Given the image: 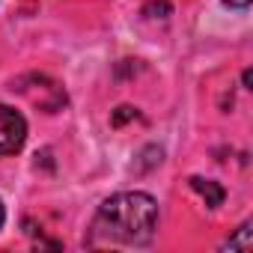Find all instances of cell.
I'll list each match as a JSON object with an SVG mask.
<instances>
[{
	"mask_svg": "<svg viewBox=\"0 0 253 253\" xmlns=\"http://www.w3.org/2000/svg\"><path fill=\"white\" fill-rule=\"evenodd\" d=\"M223 3H226V6H232V9H247L253 0H223Z\"/></svg>",
	"mask_w": 253,
	"mask_h": 253,
	"instance_id": "8",
	"label": "cell"
},
{
	"mask_svg": "<svg viewBox=\"0 0 253 253\" xmlns=\"http://www.w3.org/2000/svg\"><path fill=\"white\" fill-rule=\"evenodd\" d=\"M128 119H137V107H131V104H122V107H116L113 110V116H110V125L113 128H122Z\"/></svg>",
	"mask_w": 253,
	"mask_h": 253,
	"instance_id": "6",
	"label": "cell"
},
{
	"mask_svg": "<svg viewBox=\"0 0 253 253\" xmlns=\"http://www.w3.org/2000/svg\"><path fill=\"white\" fill-rule=\"evenodd\" d=\"M3 220H6V209H3V203H0V226H3Z\"/></svg>",
	"mask_w": 253,
	"mask_h": 253,
	"instance_id": "9",
	"label": "cell"
},
{
	"mask_svg": "<svg viewBox=\"0 0 253 253\" xmlns=\"http://www.w3.org/2000/svg\"><path fill=\"white\" fill-rule=\"evenodd\" d=\"M191 188L206 200V206L209 209H217L220 203H223V197H226V191L214 182V179H203V176H191Z\"/></svg>",
	"mask_w": 253,
	"mask_h": 253,
	"instance_id": "4",
	"label": "cell"
},
{
	"mask_svg": "<svg viewBox=\"0 0 253 253\" xmlns=\"http://www.w3.org/2000/svg\"><path fill=\"white\" fill-rule=\"evenodd\" d=\"M12 89L24 92L33 104H39V107L48 110V113H54V110H60V107L66 104V92H63V86H60L57 81L45 78V75H27V78H21Z\"/></svg>",
	"mask_w": 253,
	"mask_h": 253,
	"instance_id": "2",
	"label": "cell"
},
{
	"mask_svg": "<svg viewBox=\"0 0 253 253\" xmlns=\"http://www.w3.org/2000/svg\"><path fill=\"white\" fill-rule=\"evenodd\" d=\"M223 247H229V250H250V223L238 226V232H235Z\"/></svg>",
	"mask_w": 253,
	"mask_h": 253,
	"instance_id": "5",
	"label": "cell"
},
{
	"mask_svg": "<svg viewBox=\"0 0 253 253\" xmlns=\"http://www.w3.org/2000/svg\"><path fill=\"white\" fill-rule=\"evenodd\" d=\"M143 15H149V18H167L170 15V3H167V0H155V3H149L143 9Z\"/></svg>",
	"mask_w": 253,
	"mask_h": 253,
	"instance_id": "7",
	"label": "cell"
},
{
	"mask_svg": "<svg viewBox=\"0 0 253 253\" xmlns=\"http://www.w3.org/2000/svg\"><path fill=\"white\" fill-rule=\"evenodd\" d=\"M92 229L116 244L143 247L155 238L158 229V203L143 191H125L113 194L98 206Z\"/></svg>",
	"mask_w": 253,
	"mask_h": 253,
	"instance_id": "1",
	"label": "cell"
},
{
	"mask_svg": "<svg viewBox=\"0 0 253 253\" xmlns=\"http://www.w3.org/2000/svg\"><path fill=\"white\" fill-rule=\"evenodd\" d=\"M24 140H27V119L15 107L0 104V158L21 152Z\"/></svg>",
	"mask_w": 253,
	"mask_h": 253,
	"instance_id": "3",
	"label": "cell"
}]
</instances>
